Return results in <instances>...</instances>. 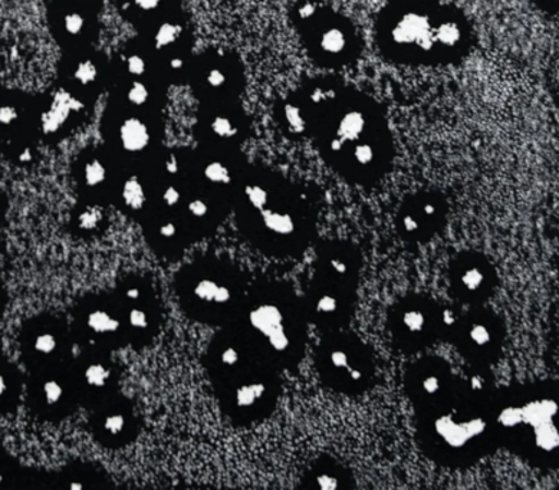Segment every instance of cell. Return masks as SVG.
<instances>
[{
	"instance_id": "obj_5",
	"label": "cell",
	"mask_w": 559,
	"mask_h": 490,
	"mask_svg": "<svg viewBox=\"0 0 559 490\" xmlns=\"http://www.w3.org/2000/svg\"><path fill=\"white\" fill-rule=\"evenodd\" d=\"M243 203L253 216L259 236L280 251H297L307 242L311 217L302 199L290 193L276 194L266 184L249 183L243 189Z\"/></svg>"
},
{
	"instance_id": "obj_38",
	"label": "cell",
	"mask_w": 559,
	"mask_h": 490,
	"mask_svg": "<svg viewBox=\"0 0 559 490\" xmlns=\"http://www.w3.org/2000/svg\"><path fill=\"white\" fill-rule=\"evenodd\" d=\"M20 120V111L12 104H2L0 106V127H11Z\"/></svg>"
},
{
	"instance_id": "obj_49",
	"label": "cell",
	"mask_w": 559,
	"mask_h": 490,
	"mask_svg": "<svg viewBox=\"0 0 559 490\" xmlns=\"http://www.w3.org/2000/svg\"><path fill=\"white\" fill-rule=\"evenodd\" d=\"M183 65H185L183 59L173 58L170 61L171 70L179 71V70H181V68H183Z\"/></svg>"
},
{
	"instance_id": "obj_22",
	"label": "cell",
	"mask_w": 559,
	"mask_h": 490,
	"mask_svg": "<svg viewBox=\"0 0 559 490\" xmlns=\"http://www.w3.org/2000/svg\"><path fill=\"white\" fill-rule=\"evenodd\" d=\"M85 326L97 337H111L120 330L121 322L111 311L94 308L85 316Z\"/></svg>"
},
{
	"instance_id": "obj_13",
	"label": "cell",
	"mask_w": 559,
	"mask_h": 490,
	"mask_svg": "<svg viewBox=\"0 0 559 490\" xmlns=\"http://www.w3.org/2000/svg\"><path fill=\"white\" fill-rule=\"evenodd\" d=\"M450 280L463 302L479 303L492 292L495 270L479 253H462L453 263Z\"/></svg>"
},
{
	"instance_id": "obj_6",
	"label": "cell",
	"mask_w": 559,
	"mask_h": 490,
	"mask_svg": "<svg viewBox=\"0 0 559 490\" xmlns=\"http://www.w3.org/2000/svg\"><path fill=\"white\" fill-rule=\"evenodd\" d=\"M247 328L266 357L288 362L302 351L304 311L290 295H265L252 303Z\"/></svg>"
},
{
	"instance_id": "obj_7",
	"label": "cell",
	"mask_w": 559,
	"mask_h": 490,
	"mask_svg": "<svg viewBox=\"0 0 559 490\" xmlns=\"http://www.w3.org/2000/svg\"><path fill=\"white\" fill-rule=\"evenodd\" d=\"M318 371L336 392L360 394L374 379L371 354L356 337L331 334L317 349Z\"/></svg>"
},
{
	"instance_id": "obj_12",
	"label": "cell",
	"mask_w": 559,
	"mask_h": 490,
	"mask_svg": "<svg viewBox=\"0 0 559 490\" xmlns=\"http://www.w3.org/2000/svg\"><path fill=\"white\" fill-rule=\"evenodd\" d=\"M407 389L419 410H427L449 401L461 392V381L447 361L425 358L416 362L407 374Z\"/></svg>"
},
{
	"instance_id": "obj_21",
	"label": "cell",
	"mask_w": 559,
	"mask_h": 490,
	"mask_svg": "<svg viewBox=\"0 0 559 490\" xmlns=\"http://www.w3.org/2000/svg\"><path fill=\"white\" fill-rule=\"evenodd\" d=\"M63 396H66V387L53 375L39 377L32 385V401L36 403V406L47 408V410L58 406Z\"/></svg>"
},
{
	"instance_id": "obj_51",
	"label": "cell",
	"mask_w": 559,
	"mask_h": 490,
	"mask_svg": "<svg viewBox=\"0 0 559 490\" xmlns=\"http://www.w3.org/2000/svg\"><path fill=\"white\" fill-rule=\"evenodd\" d=\"M539 3H543L544 7L552 8V3L556 4L557 0H539Z\"/></svg>"
},
{
	"instance_id": "obj_41",
	"label": "cell",
	"mask_w": 559,
	"mask_h": 490,
	"mask_svg": "<svg viewBox=\"0 0 559 490\" xmlns=\"http://www.w3.org/2000/svg\"><path fill=\"white\" fill-rule=\"evenodd\" d=\"M145 61L140 56H131L127 58V70H129L131 75L140 76L145 72Z\"/></svg>"
},
{
	"instance_id": "obj_9",
	"label": "cell",
	"mask_w": 559,
	"mask_h": 490,
	"mask_svg": "<svg viewBox=\"0 0 559 490\" xmlns=\"http://www.w3.org/2000/svg\"><path fill=\"white\" fill-rule=\"evenodd\" d=\"M440 308L429 299L411 297L395 306L392 331L400 347L413 351L421 349L443 333Z\"/></svg>"
},
{
	"instance_id": "obj_10",
	"label": "cell",
	"mask_w": 559,
	"mask_h": 490,
	"mask_svg": "<svg viewBox=\"0 0 559 490\" xmlns=\"http://www.w3.org/2000/svg\"><path fill=\"white\" fill-rule=\"evenodd\" d=\"M354 288L356 284L335 278L316 267L306 303L309 320L324 330L343 324L353 308Z\"/></svg>"
},
{
	"instance_id": "obj_2",
	"label": "cell",
	"mask_w": 559,
	"mask_h": 490,
	"mask_svg": "<svg viewBox=\"0 0 559 490\" xmlns=\"http://www.w3.org/2000/svg\"><path fill=\"white\" fill-rule=\"evenodd\" d=\"M421 413L423 443L431 456L447 465L479 459L497 434L493 406L466 385L449 401Z\"/></svg>"
},
{
	"instance_id": "obj_16",
	"label": "cell",
	"mask_w": 559,
	"mask_h": 490,
	"mask_svg": "<svg viewBox=\"0 0 559 490\" xmlns=\"http://www.w3.org/2000/svg\"><path fill=\"white\" fill-rule=\"evenodd\" d=\"M84 110V103L66 89L53 94L51 106L40 116V130L44 134H56L70 120L71 112Z\"/></svg>"
},
{
	"instance_id": "obj_14",
	"label": "cell",
	"mask_w": 559,
	"mask_h": 490,
	"mask_svg": "<svg viewBox=\"0 0 559 490\" xmlns=\"http://www.w3.org/2000/svg\"><path fill=\"white\" fill-rule=\"evenodd\" d=\"M443 217L444 204L436 194H417L399 213L400 235L412 242H426L442 226Z\"/></svg>"
},
{
	"instance_id": "obj_47",
	"label": "cell",
	"mask_w": 559,
	"mask_h": 490,
	"mask_svg": "<svg viewBox=\"0 0 559 490\" xmlns=\"http://www.w3.org/2000/svg\"><path fill=\"white\" fill-rule=\"evenodd\" d=\"M435 3L433 0H399L397 4H411V7H421V4Z\"/></svg>"
},
{
	"instance_id": "obj_23",
	"label": "cell",
	"mask_w": 559,
	"mask_h": 490,
	"mask_svg": "<svg viewBox=\"0 0 559 490\" xmlns=\"http://www.w3.org/2000/svg\"><path fill=\"white\" fill-rule=\"evenodd\" d=\"M121 199L130 211L138 212L144 207L145 202H147V193H145L144 186L138 177H130L126 180L121 189Z\"/></svg>"
},
{
	"instance_id": "obj_30",
	"label": "cell",
	"mask_w": 559,
	"mask_h": 490,
	"mask_svg": "<svg viewBox=\"0 0 559 490\" xmlns=\"http://www.w3.org/2000/svg\"><path fill=\"white\" fill-rule=\"evenodd\" d=\"M127 426H129V421H127L124 413L121 411H110L103 419L104 433L112 435V438L124 433Z\"/></svg>"
},
{
	"instance_id": "obj_4",
	"label": "cell",
	"mask_w": 559,
	"mask_h": 490,
	"mask_svg": "<svg viewBox=\"0 0 559 490\" xmlns=\"http://www.w3.org/2000/svg\"><path fill=\"white\" fill-rule=\"evenodd\" d=\"M557 415L558 404L551 394L538 387L525 389L493 406L495 430L522 455L545 462L557 455Z\"/></svg>"
},
{
	"instance_id": "obj_36",
	"label": "cell",
	"mask_w": 559,
	"mask_h": 490,
	"mask_svg": "<svg viewBox=\"0 0 559 490\" xmlns=\"http://www.w3.org/2000/svg\"><path fill=\"white\" fill-rule=\"evenodd\" d=\"M148 88L145 87V84L140 83V81H134L129 93H127V99L135 107L144 106V104L148 101Z\"/></svg>"
},
{
	"instance_id": "obj_52",
	"label": "cell",
	"mask_w": 559,
	"mask_h": 490,
	"mask_svg": "<svg viewBox=\"0 0 559 490\" xmlns=\"http://www.w3.org/2000/svg\"><path fill=\"white\" fill-rule=\"evenodd\" d=\"M3 211H4V203L2 201V196H0V217L3 216Z\"/></svg>"
},
{
	"instance_id": "obj_34",
	"label": "cell",
	"mask_w": 559,
	"mask_h": 490,
	"mask_svg": "<svg viewBox=\"0 0 559 490\" xmlns=\"http://www.w3.org/2000/svg\"><path fill=\"white\" fill-rule=\"evenodd\" d=\"M127 321H129V325L131 330L134 331H145L150 326V315L148 312L144 310V308L133 307L127 314Z\"/></svg>"
},
{
	"instance_id": "obj_39",
	"label": "cell",
	"mask_w": 559,
	"mask_h": 490,
	"mask_svg": "<svg viewBox=\"0 0 559 490\" xmlns=\"http://www.w3.org/2000/svg\"><path fill=\"white\" fill-rule=\"evenodd\" d=\"M99 220H102V213L97 208H86L80 216V226L85 230L94 229L97 228Z\"/></svg>"
},
{
	"instance_id": "obj_11",
	"label": "cell",
	"mask_w": 559,
	"mask_h": 490,
	"mask_svg": "<svg viewBox=\"0 0 559 490\" xmlns=\"http://www.w3.org/2000/svg\"><path fill=\"white\" fill-rule=\"evenodd\" d=\"M452 335L463 356L476 364L495 360L501 351L502 326L488 311L474 310L459 316Z\"/></svg>"
},
{
	"instance_id": "obj_18",
	"label": "cell",
	"mask_w": 559,
	"mask_h": 490,
	"mask_svg": "<svg viewBox=\"0 0 559 490\" xmlns=\"http://www.w3.org/2000/svg\"><path fill=\"white\" fill-rule=\"evenodd\" d=\"M59 347L57 334L47 326L29 325L24 333V351L32 362L49 360Z\"/></svg>"
},
{
	"instance_id": "obj_19",
	"label": "cell",
	"mask_w": 559,
	"mask_h": 490,
	"mask_svg": "<svg viewBox=\"0 0 559 490\" xmlns=\"http://www.w3.org/2000/svg\"><path fill=\"white\" fill-rule=\"evenodd\" d=\"M121 147L129 153L144 152L148 147L152 134L147 124L140 118L131 117L121 122L118 130Z\"/></svg>"
},
{
	"instance_id": "obj_43",
	"label": "cell",
	"mask_w": 559,
	"mask_h": 490,
	"mask_svg": "<svg viewBox=\"0 0 559 490\" xmlns=\"http://www.w3.org/2000/svg\"><path fill=\"white\" fill-rule=\"evenodd\" d=\"M163 203L168 207L176 206L181 201L180 190L175 188V186H168V188L163 192Z\"/></svg>"
},
{
	"instance_id": "obj_27",
	"label": "cell",
	"mask_w": 559,
	"mask_h": 490,
	"mask_svg": "<svg viewBox=\"0 0 559 490\" xmlns=\"http://www.w3.org/2000/svg\"><path fill=\"white\" fill-rule=\"evenodd\" d=\"M183 34V26L175 24V22H165L158 26L156 34H154V47L156 49H165L171 47L176 40H179Z\"/></svg>"
},
{
	"instance_id": "obj_45",
	"label": "cell",
	"mask_w": 559,
	"mask_h": 490,
	"mask_svg": "<svg viewBox=\"0 0 559 490\" xmlns=\"http://www.w3.org/2000/svg\"><path fill=\"white\" fill-rule=\"evenodd\" d=\"M135 7L143 12H153L160 7L162 0H133Z\"/></svg>"
},
{
	"instance_id": "obj_48",
	"label": "cell",
	"mask_w": 559,
	"mask_h": 490,
	"mask_svg": "<svg viewBox=\"0 0 559 490\" xmlns=\"http://www.w3.org/2000/svg\"><path fill=\"white\" fill-rule=\"evenodd\" d=\"M140 288L138 287H134V288H130L129 290H127V298L130 299V301H138V299L140 298Z\"/></svg>"
},
{
	"instance_id": "obj_28",
	"label": "cell",
	"mask_w": 559,
	"mask_h": 490,
	"mask_svg": "<svg viewBox=\"0 0 559 490\" xmlns=\"http://www.w3.org/2000/svg\"><path fill=\"white\" fill-rule=\"evenodd\" d=\"M204 179L212 184L229 186L231 183V171L222 162L207 163L203 170Z\"/></svg>"
},
{
	"instance_id": "obj_31",
	"label": "cell",
	"mask_w": 559,
	"mask_h": 490,
	"mask_svg": "<svg viewBox=\"0 0 559 490\" xmlns=\"http://www.w3.org/2000/svg\"><path fill=\"white\" fill-rule=\"evenodd\" d=\"M212 133L217 139L230 140L239 134V129L234 124V121L226 116H216L211 122Z\"/></svg>"
},
{
	"instance_id": "obj_37",
	"label": "cell",
	"mask_w": 559,
	"mask_h": 490,
	"mask_svg": "<svg viewBox=\"0 0 559 490\" xmlns=\"http://www.w3.org/2000/svg\"><path fill=\"white\" fill-rule=\"evenodd\" d=\"M62 24L68 35L76 36L83 32L85 20L81 13L71 12L63 16Z\"/></svg>"
},
{
	"instance_id": "obj_20",
	"label": "cell",
	"mask_w": 559,
	"mask_h": 490,
	"mask_svg": "<svg viewBox=\"0 0 559 490\" xmlns=\"http://www.w3.org/2000/svg\"><path fill=\"white\" fill-rule=\"evenodd\" d=\"M20 393V374L11 362L0 358V415L15 406Z\"/></svg>"
},
{
	"instance_id": "obj_25",
	"label": "cell",
	"mask_w": 559,
	"mask_h": 490,
	"mask_svg": "<svg viewBox=\"0 0 559 490\" xmlns=\"http://www.w3.org/2000/svg\"><path fill=\"white\" fill-rule=\"evenodd\" d=\"M83 379L86 387L102 390L110 381L111 370L103 362H91L84 369Z\"/></svg>"
},
{
	"instance_id": "obj_1",
	"label": "cell",
	"mask_w": 559,
	"mask_h": 490,
	"mask_svg": "<svg viewBox=\"0 0 559 490\" xmlns=\"http://www.w3.org/2000/svg\"><path fill=\"white\" fill-rule=\"evenodd\" d=\"M331 165L348 179L367 183L383 174L390 142L374 108L357 97H341L316 129Z\"/></svg>"
},
{
	"instance_id": "obj_44",
	"label": "cell",
	"mask_w": 559,
	"mask_h": 490,
	"mask_svg": "<svg viewBox=\"0 0 559 490\" xmlns=\"http://www.w3.org/2000/svg\"><path fill=\"white\" fill-rule=\"evenodd\" d=\"M158 235L163 239H173L177 235V226L173 222H165L158 226Z\"/></svg>"
},
{
	"instance_id": "obj_46",
	"label": "cell",
	"mask_w": 559,
	"mask_h": 490,
	"mask_svg": "<svg viewBox=\"0 0 559 490\" xmlns=\"http://www.w3.org/2000/svg\"><path fill=\"white\" fill-rule=\"evenodd\" d=\"M165 167L168 175H176L179 171V162L176 156L168 157Z\"/></svg>"
},
{
	"instance_id": "obj_29",
	"label": "cell",
	"mask_w": 559,
	"mask_h": 490,
	"mask_svg": "<svg viewBox=\"0 0 559 490\" xmlns=\"http://www.w3.org/2000/svg\"><path fill=\"white\" fill-rule=\"evenodd\" d=\"M83 179L85 186H88V188H98V186H102L107 179V169L104 163L97 160V158L86 163Z\"/></svg>"
},
{
	"instance_id": "obj_33",
	"label": "cell",
	"mask_w": 559,
	"mask_h": 490,
	"mask_svg": "<svg viewBox=\"0 0 559 490\" xmlns=\"http://www.w3.org/2000/svg\"><path fill=\"white\" fill-rule=\"evenodd\" d=\"M98 70L95 63L91 59H85L76 65L74 70V80L79 81L80 84L90 85L97 80Z\"/></svg>"
},
{
	"instance_id": "obj_42",
	"label": "cell",
	"mask_w": 559,
	"mask_h": 490,
	"mask_svg": "<svg viewBox=\"0 0 559 490\" xmlns=\"http://www.w3.org/2000/svg\"><path fill=\"white\" fill-rule=\"evenodd\" d=\"M226 80L227 79L225 72L217 70V68H215V70L209 71L206 79L209 87L211 88L224 87V85L226 84Z\"/></svg>"
},
{
	"instance_id": "obj_3",
	"label": "cell",
	"mask_w": 559,
	"mask_h": 490,
	"mask_svg": "<svg viewBox=\"0 0 559 490\" xmlns=\"http://www.w3.org/2000/svg\"><path fill=\"white\" fill-rule=\"evenodd\" d=\"M380 29L384 49L402 61H448L462 51L466 40L461 16L435 3L395 4L385 13Z\"/></svg>"
},
{
	"instance_id": "obj_24",
	"label": "cell",
	"mask_w": 559,
	"mask_h": 490,
	"mask_svg": "<svg viewBox=\"0 0 559 490\" xmlns=\"http://www.w3.org/2000/svg\"><path fill=\"white\" fill-rule=\"evenodd\" d=\"M284 120L286 127L293 134H306L309 129H311L312 124L309 121L306 111H304L302 106H299L297 103H288L285 104L284 107Z\"/></svg>"
},
{
	"instance_id": "obj_32",
	"label": "cell",
	"mask_w": 559,
	"mask_h": 490,
	"mask_svg": "<svg viewBox=\"0 0 559 490\" xmlns=\"http://www.w3.org/2000/svg\"><path fill=\"white\" fill-rule=\"evenodd\" d=\"M242 349L235 344H227L219 354L221 364L226 367V369H238V367L242 366Z\"/></svg>"
},
{
	"instance_id": "obj_40",
	"label": "cell",
	"mask_w": 559,
	"mask_h": 490,
	"mask_svg": "<svg viewBox=\"0 0 559 490\" xmlns=\"http://www.w3.org/2000/svg\"><path fill=\"white\" fill-rule=\"evenodd\" d=\"M188 212L190 216L197 217V219H203V217L207 216L209 213V204L202 199H193L188 204Z\"/></svg>"
},
{
	"instance_id": "obj_35",
	"label": "cell",
	"mask_w": 559,
	"mask_h": 490,
	"mask_svg": "<svg viewBox=\"0 0 559 490\" xmlns=\"http://www.w3.org/2000/svg\"><path fill=\"white\" fill-rule=\"evenodd\" d=\"M15 463L11 457L0 452V488L8 487L15 479Z\"/></svg>"
},
{
	"instance_id": "obj_17",
	"label": "cell",
	"mask_w": 559,
	"mask_h": 490,
	"mask_svg": "<svg viewBox=\"0 0 559 490\" xmlns=\"http://www.w3.org/2000/svg\"><path fill=\"white\" fill-rule=\"evenodd\" d=\"M193 295L203 306L227 308L234 303L235 290L230 280L221 276H202L193 285Z\"/></svg>"
},
{
	"instance_id": "obj_8",
	"label": "cell",
	"mask_w": 559,
	"mask_h": 490,
	"mask_svg": "<svg viewBox=\"0 0 559 490\" xmlns=\"http://www.w3.org/2000/svg\"><path fill=\"white\" fill-rule=\"evenodd\" d=\"M307 26L313 57L329 65H341L356 52V32L343 16L318 4L316 12L302 21Z\"/></svg>"
},
{
	"instance_id": "obj_26",
	"label": "cell",
	"mask_w": 559,
	"mask_h": 490,
	"mask_svg": "<svg viewBox=\"0 0 559 490\" xmlns=\"http://www.w3.org/2000/svg\"><path fill=\"white\" fill-rule=\"evenodd\" d=\"M313 487L318 489H338L343 487V478L340 476L338 469L334 466H322L313 469L311 476Z\"/></svg>"
},
{
	"instance_id": "obj_50",
	"label": "cell",
	"mask_w": 559,
	"mask_h": 490,
	"mask_svg": "<svg viewBox=\"0 0 559 490\" xmlns=\"http://www.w3.org/2000/svg\"><path fill=\"white\" fill-rule=\"evenodd\" d=\"M4 308V290L2 287V283H0V314H2Z\"/></svg>"
},
{
	"instance_id": "obj_15",
	"label": "cell",
	"mask_w": 559,
	"mask_h": 490,
	"mask_svg": "<svg viewBox=\"0 0 559 490\" xmlns=\"http://www.w3.org/2000/svg\"><path fill=\"white\" fill-rule=\"evenodd\" d=\"M272 385L265 375L248 377L242 383L236 385L231 393L235 410L252 413L261 410L270 401Z\"/></svg>"
}]
</instances>
